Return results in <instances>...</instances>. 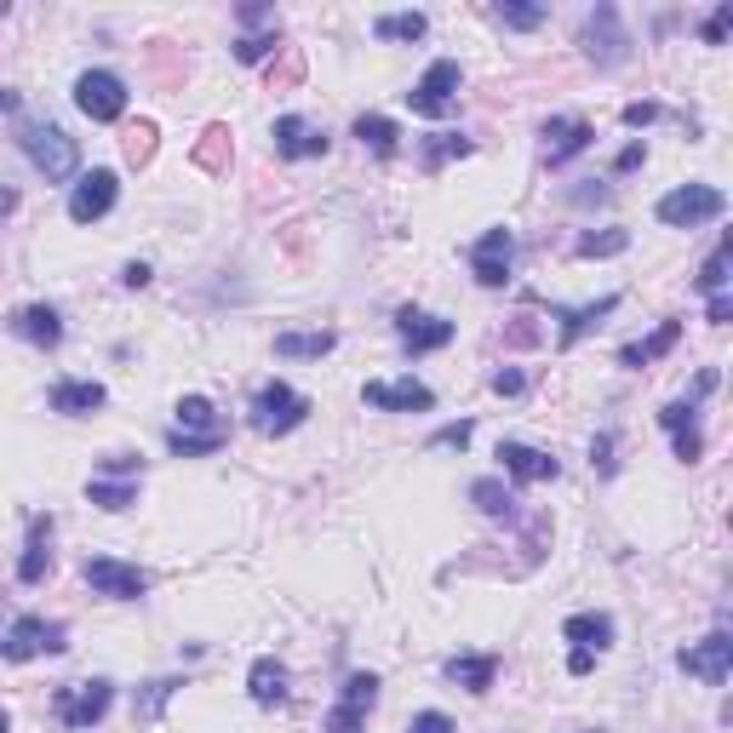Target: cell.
I'll return each instance as SVG.
<instances>
[{
  "instance_id": "836d02e7",
  "label": "cell",
  "mask_w": 733,
  "mask_h": 733,
  "mask_svg": "<svg viewBox=\"0 0 733 733\" xmlns=\"http://www.w3.org/2000/svg\"><path fill=\"white\" fill-rule=\"evenodd\" d=\"M373 35L379 41H424L430 35V18L424 12H379L373 18Z\"/></svg>"
},
{
  "instance_id": "680465c9",
  "label": "cell",
  "mask_w": 733,
  "mask_h": 733,
  "mask_svg": "<svg viewBox=\"0 0 733 733\" xmlns=\"http://www.w3.org/2000/svg\"><path fill=\"white\" fill-rule=\"evenodd\" d=\"M7 110H18V92H12V86H0V115H7Z\"/></svg>"
},
{
  "instance_id": "52a82bcc",
  "label": "cell",
  "mask_w": 733,
  "mask_h": 733,
  "mask_svg": "<svg viewBox=\"0 0 733 733\" xmlns=\"http://www.w3.org/2000/svg\"><path fill=\"white\" fill-rule=\"evenodd\" d=\"M75 110L86 121H121L126 115V81L115 70H81L75 75Z\"/></svg>"
},
{
  "instance_id": "681fc988",
  "label": "cell",
  "mask_w": 733,
  "mask_h": 733,
  "mask_svg": "<svg viewBox=\"0 0 733 733\" xmlns=\"http://www.w3.org/2000/svg\"><path fill=\"white\" fill-rule=\"evenodd\" d=\"M407 733H458V727H453V716H447V711H419Z\"/></svg>"
},
{
  "instance_id": "60d3db41",
  "label": "cell",
  "mask_w": 733,
  "mask_h": 733,
  "mask_svg": "<svg viewBox=\"0 0 733 733\" xmlns=\"http://www.w3.org/2000/svg\"><path fill=\"white\" fill-rule=\"evenodd\" d=\"M727 29H733V0H716L711 18L699 23V41H705V47H722V41H727Z\"/></svg>"
},
{
  "instance_id": "d6986e66",
  "label": "cell",
  "mask_w": 733,
  "mask_h": 733,
  "mask_svg": "<svg viewBox=\"0 0 733 733\" xmlns=\"http://www.w3.org/2000/svg\"><path fill=\"white\" fill-rule=\"evenodd\" d=\"M619 310V292H608V298H596V304H579V310H568V304H550V321H561L556 327V344L561 350H574L590 327H602V316H613Z\"/></svg>"
},
{
  "instance_id": "e0dca14e",
  "label": "cell",
  "mask_w": 733,
  "mask_h": 733,
  "mask_svg": "<svg viewBox=\"0 0 733 733\" xmlns=\"http://www.w3.org/2000/svg\"><path fill=\"white\" fill-rule=\"evenodd\" d=\"M539 138H545V144H539L545 161L561 166V161H574V155H585V149L596 144V126H590L585 115H556V121H545Z\"/></svg>"
},
{
  "instance_id": "6f0895ef",
  "label": "cell",
  "mask_w": 733,
  "mask_h": 733,
  "mask_svg": "<svg viewBox=\"0 0 733 733\" xmlns=\"http://www.w3.org/2000/svg\"><path fill=\"white\" fill-rule=\"evenodd\" d=\"M590 664H596L590 653H568V671H574V677H590Z\"/></svg>"
},
{
  "instance_id": "9f6ffc18",
  "label": "cell",
  "mask_w": 733,
  "mask_h": 733,
  "mask_svg": "<svg viewBox=\"0 0 733 733\" xmlns=\"http://www.w3.org/2000/svg\"><path fill=\"white\" fill-rule=\"evenodd\" d=\"M12 213H18V189H12L7 178H0V224H7Z\"/></svg>"
},
{
  "instance_id": "cb8c5ba5",
  "label": "cell",
  "mask_w": 733,
  "mask_h": 733,
  "mask_svg": "<svg viewBox=\"0 0 733 733\" xmlns=\"http://www.w3.org/2000/svg\"><path fill=\"white\" fill-rule=\"evenodd\" d=\"M561 642H574V653H608L613 648V613H574L561 624Z\"/></svg>"
},
{
  "instance_id": "6da1fadb",
  "label": "cell",
  "mask_w": 733,
  "mask_h": 733,
  "mask_svg": "<svg viewBox=\"0 0 733 733\" xmlns=\"http://www.w3.org/2000/svg\"><path fill=\"white\" fill-rule=\"evenodd\" d=\"M18 149L29 155V166H35L47 184H70L81 173V144L58 121H23L18 126Z\"/></svg>"
},
{
  "instance_id": "3957f363",
  "label": "cell",
  "mask_w": 733,
  "mask_h": 733,
  "mask_svg": "<svg viewBox=\"0 0 733 733\" xmlns=\"http://www.w3.org/2000/svg\"><path fill=\"white\" fill-rule=\"evenodd\" d=\"M653 213L664 229H699V224H716L727 213V195L716 184H677L671 195H659Z\"/></svg>"
},
{
  "instance_id": "91938a15",
  "label": "cell",
  "mask_w": 733,
  "mask_h": 733,
  "mask_svg": "<svg viewBox=\"0 0 733 733\" xmlns=\"http://www.w3.org/2000/svg\"><path fill=\"white\" fill-rule=\"evenodd\" d=\"M0 733H12V716L7 711H0Z\"/></svg>"
},
{
  "instance_id": "9a60e30c",
  "label": "cell",
  "mask_w": 733,
  "mask_h": 733,
  "mask_svg": "<svg viewBox=\"0 0 733 733\" xmlns=\"http://www.w3.org/2000/svg\"><path fill=\"white\" fill-rule=\"evenodd\" d=\"M677 664L688 677H699V682H711V688H722L727 677H733V637L727 630H711L705 642H693V648H682L677 653Z\"/></svg>"
},
{
  "instance_id": "ab89813d",
  "label": "cell",
  "mask_w": 733,
  "mask_h": 733,
  "mask_svg": "<svg viewBox=\"0 0 733 733\" xmlns=\"http://www.w3.org/2000/svg\"><path fill=\"white\" fill-rule=\"evenodd\" d=\"M276 47H281V29H264V35H241V41H236V63H264Z\"/></svg>"
},
{
  "instance_id": "7c38bea8",
  "label": "cell",
  "mask_w": 733,
  "mask_h": 733,
  "mask_svg": "<svg viewBox=\"0 0 733 733\" xmlns=\"http://www.w3.org/2000/svg\"><path fill=\"white\" fill-rule=\"evenodd\" d=\"M510 270H516V236H510L505 224H493L487 236L471 247V276H476L482 287H505Z\"/></svg>"
},
{
  "instance_id": "603a6c76",
  "label": "cell",
  "mask_w": 733,
  "mask_h": 733,
  "mask_svg": "<svg viewBox=\"0 0 733 733\" xmlns=\"http://www.w3.org/2000/svg\"><path fill=\"white\" fill-rule=\"evenodd\" d=\"M23 344H35V350H58L63 344V316L52 310V304H23V310H12V321H7Z\"/></svg>"
},
{
  "instance_id": "44dd1931",
  "label": "cell",
  "mask_w": 733,
  "mask_h": 733,
  "mask_svg": "<svg viewBox=\"0 0 733 733\" xmlns=\"http://www.w3.org/2000/svg\"><path fill=\"white\" fill-rule=\"evenodd\" d=\"M52 533H58L52 516H29V539H23V556H18V585H41L52 574Z\"/></svg>"
},
{
  "instance_id": "9c48e42d",
  "label": "cell",
  "mask_w": 733,
  "mask_h": 733,
  "mask_svg": "<svg viewBox=\"0 0 733 733\" xmlns=\"http://www.w3.org/2000/svg\"><path fill=\"white\" fill-rule=\"evenodd\" d=\"M379 705V677L373 671H355V677H344V688H339V705L327 711V722H321V733H366V711Z\"/></svg>"
},
{
  "instance_id": "484cf974",
  "label": "cell",
  "mask_w": 733,
  "mask_h": 733,
  "mask_svg": "<svg viewBox=\"0 0 733 733\" xmlns=\"http://www.w3.org/2000/svg\"><path fill=\"white\" fill-rule=\"evenodd\" d=\"M247 693H252V705H281L287 699V664L276 659V653H258L252 659V671H247Z\"/></svg>"
},
{
  "instance_id": "d590c367",
  "label": "cell",
  "mask_w": 733,
  "mask_h": 733,
  "mask_svg": "<svg viewBox=\"0 0 733 733\" xmlns=\"http://www.w3.org/2000/svg\"><path fill=\"white\" fill-rule=\"evenodd\" d=\"M173 430H189V436H213V430H224V424H218V407L207 402V395H184Z\"/></svg>"
},
{
  "instance_id": "1f68e13d",
  "label": "cell",
  "mask_w": 733,
  "mask_h": 733,
  "mask_svg": "<svg viewBox=\"0 0 733 733\" xmlns=\"http://www.w3.org/2000/svg\"><path fill=\"white\" fill-rule=\"evenodd\" d=\"M86 498H92V505L97 510H132V505H138V482H115V476H92L86 482Z\"/></svg>"
},
{
  "instance_id": "ac0fdd59",
  "label": "cell",
  "mask_w": 733,
  "mask_h": 733,
  "mask_svg": "<svg viewBox=\"0 0 733 733\" xmlns=\"http://www.w3.org/2000/svg\"><path fill=\"white\" fill-rule=\"evenodd\" d=\"M659 424L671 430V447H677L682 464H699V458H705V436H699V402H693V395H682V402H664Z\"/></svg>"
},
{
  "instance_id": "7402d4cb",
  "label": "cell",
  "mask_w": 733,
  "mask_h": 733,
  "mask_svg": "<svg viewBox=\"0 0 733 733\" xmlns=\"http://www.w3.org/2000/svg\"><path fill=\"white\" fill-rule=\"evenodd\" d=\"M498 458H505V476L510 482H556L561 464L545 453V447H527V442H498Z\"/></svg>"
},
{
  "instance_id": "f6af8a7d",
  "label": "cell",
  "mask_w": 733,
  "mask_h": 733,
  "mask_svg": "<svg viewBox=\"0 0 733 733\" xmlns=\"http://www.w3.org/2000/svg\"><path fill=\"white\" fill-rule=\"evenodd\" d=\"M471 436H476V419H458V424H442L430 447H471Z\"/></svg>"
},
{
  "instance_id": "83f0119b",
  "label": "cell",
  "mask_w": 733,
  "mask_h": 733,
  "mask_svg": "<svg viewBox=\"0 0 733 733\" xmlns=\"http://www.w3.org/2000/svg\"><path fill=\"white\" fill-rule=\"evenodd\" d=\"M339 350V332L321 327V332H276V355L281 361H321Z\"/></svg>"
},
{
  "instance_id": "11a10c76",
  "label": "cell",
  "mask_w": 733,
  "mask_h": 733,
  "mask_svg": "<svg viewBox=\"0 0 733 733\" xmlns=\"http://www.w3.org/2000/svg\"><path fill=\"white\" fill-rule=\"evenodd\" d=\"M149 264H126V270H121V287H149Z\"/></svg>"
},
{
  "instance_id": "ffe728a7",
  "label": "cell",
  "mask_w": 733,
  "mask_h": 733,
  "mask_svg": "<svg viewBox=\"0 0 733 733\" xmlns=\"http://www.w3.org/2000/svg\"><path fill=\"white\" fill-rule=\"evenodd\" d=\"M104 402H110V390L97 384V379H58L47 390V407L63 413V419H86V413H97Z\"/></svg>"
},
{
  "instance_id": "db71d44e",
  "label": "cell",
  "mask_w": 733,
  "mask_h": 733,
  "mask_svg": "<svg viewBox=\"0 0 733 733\" xmlns=\"http://www.w3.org/2000/svg\"><path fill=\"white\" fill-rule=\"evenodd\" d=\"M236 18H241V29H258V23H270V29H276V12H270V7H241Z\"/></svg>"
},
{
  "instance_id": "f35d334b",
  "label": "cell",
  "mask_w": 733,
  "mask_h": 733,
  "mask_svg": "<svg viewBox=\"0 0 733 733\" xmlns=\"http://www.w3.org/2000/svg\"><path fill=\"white\" fill-rule=\"evenodd\" d=\"M224 149H229V132H224V126H207V132H202V149H195V161H202L207 173H224V166H229Z\"/></svg>"
},
{
  "instance_id": "b9f144b4",
  "label": "cell",
  "mask_w": 733,
  "mask_h": 733,
  "mask_svg": "<svg viewBox=\"0 0 733 733\" xmlns=\"http://www.w3.org/2000/svg\"><path fill=\"white\" fill-rule=\"evenodd\" d=\"M493 18L505 23V29H539V23H545V7H527V0H505V7H498Z\"/></svg>"
},
{
  "instance_id": "f5cc1de1",
  "label": "cell",
  "mask_w": 733,
  "mask_h": 733,
  "mask_svg": "<svg viewBox=\"0 0 733 733\" xmlns=\"http://www.w3.org/2000/svg\"><path fill=\"white\" fill-rule=\"evenodd\" d=\"M705 321H711V327H727V321H733V298H727V292H716L711 304H705Z\"/></svg>"
},
{
  "instance_id": "7dc6e473",
  "label": "cell",
  "mask_w": 733,
  "mask_h": 733,
  "mask_svg": "<svg viewBox=\"0 0 733 733\" xmlns=\"http://www.w3.org/2000/svg\"><path fill=\"white\" fill-rule=\"evenodd\" d=\"M608 195H613L608 184H596V178H579V184L568 189V202H574V207H602Z\"/></svg>"
},
{
  "instance_id": "30bf717a",
  "label": "cell",
  "mask_w": 733,
  "mask_h": 733,
  "mask_svg": "<svg viewBox=\"0 0 733 733\" xmlns=\"http://www.w3.org/2000/svg\"><path fill=\"white\" fill-rule=\"evenodd\" d=\"M86 585H92V596H110V602H138V596H149V574L132 568V561H115V556H92Z\"/></svg>"
},
{
  "instance_id": "5bb4252c",
  "label": "cell",
  "mask_w": 733,
  "mask_h": 733,
  "mask_svg": "<svg viewBox=\"0 0 733 733\" xmlns=\"http://www.w3.org/2000/svg\"><path fill=\"white\" fill-rule=\"evenodd\" d=\"M121 202V178L110 173V166H92V173L70 189V218L75 224H97V218H110Z\"/></svg>"
},
{
  "instance_id": "6125c7cd",
  "label": "cell",
  "mask_w": 733,
  "mask_h": 733,
  "mask_svg": "<svg viewBox=\"0 0 733 733\" xmlns=\"http://www.w3.org/2000/svg\"><path fill=\"white\" fill-rule=\"evenodd\" d=\"M590 733H596V727H590Z\"/></svg>"
},
{
  "instance_id": "816d5d0a",
  "label": "cell",
  "mask_w": 733,
  "mask_h": 733,
  "mask_svg": "<svg viewBox=\"0 0 733 733\" xmlns=\"http://www.w3.org/2000/svg\"><path fill=\"white\" fill-rule=\"evenodd\" d=\"M642 161H648V144L637 138V144H624V149L613 155V173H637V166H642Z\"/></svg>"
},
{
  "instance_id": "bcb514c9",
  "label": "cell",
  "mask_w": 733,
  "mask_h": 733,
  "mask_svg": "<svg viewBox=\"0 0 733 733\" xmlns=\"http://www.w3.org/2000/svg\"><path fill=\"white\" fill-rule=\"evenodd\" d=\"M613 442H619L613 430H602V436L590 442V464H596V471H602V476H613V471H619V458H613Z\"/></svg>"
},
{
  "instance_id": "d4e9b609",
  "label": "cell",
  "mask_w": 733,
  "mask_h": 733,
  "mask_svg": "<svg viewBox=\"0 0 733 733\" xmlns=\"http://www.w3.org/2000/svg\"><path fill=\"white\" fill-rule=\"evenodd\" d=\"M442 677L458 682L464 693H487L493 677H498V653H453V659L442 664Z\"/></svg>"
},
{
  "instance_id": "e575fe53",
  "label": "cell",
  "mask_w": 733,
  "mask_h": 733,
  "mask_svg": "<svg viewBox=\"0 0 733 733\" xmlns=\"http://www.w3.org/2000/svg\"><path fill=\"white\" fill-rule=\"evenodd\" d=\"M178 688H189V682H184V677H155V682H144V688H138V705H132V716H138V722H161L166 699H173Z\"/></svg>"
},
{
  "instance_id": "2e32d148",
  "label": "cell",
  "mask_w": 733,
  "mask_h": 733,
  "mask_svg": "<svg viewBox=\"0 0 733 733\" xmlns=\"http://www.w3.org/2000/svg\"><path fill=\"white\" fill-rule=\"evenodd\" d=\"M270 138H276V155H281V161H321L327 144H332L327 126H316V121H304V115H276Z\"/></svg>"
},
{
  "instance_id": "4fadbf2b",
  "label": "cell",
  "mask_w": 733,
  "mask_h": 733,
  "mask_svg": "<svg viewBox=\"0 0 733 733\" xmlns=\"http://www.w3.org/2000/svg\"><path fill=\"white\" fill-rule=\"evenodd\" d=\"M453 321H442V316H430V310H419V304H402L395 310V339H402L413 355H436V350H447L453 344Z\"/></svg>"
},
{
  "instance_id": "8992f818",
  "label": "cell",
  "mask_w": 733,
  "mask_h": 733,
  "mask_svg": "<svg viewBox=\"0 0 733 733\" xmlns=\"http://www.w3.org/2000/svg\"><path fill=\"white\" fill-rule=\"evenodd\" d=\"M579 41H585V58L596 63V70H619V63H630V47H637L630 29H624V18H619V7H608V0L585 18Z\"/></svg>"
},
{
  "instance_id": "7bdbcfd3",
  "label": "cell",
  "mask_w": 733,
  "mask_h": 733,
  "mask_svg": "<svg viewBox=\"0 0 733 733\" xmlns=\"http://www.w3.org/2000/svg\"><path fill=\"white\" fill-rule=\"evenodd\" d=\"M149 155H155V126H149V121H138V126L126 132V161H132V166H144Z\"/></svg>"
},
{
  "instance_id": "8fae6325",
  "label": "cell",
  "mask_w": 733,
  "mask_h": 733,
  "mask_svg": "<svg viewBox=\"0 0 733 733\" xmlns=\"http://www.w3.org/2000/svg\"><path fill=\"white\" fill-rule=\"evenodd\" d=\"M361 402L379 407V413H430L436 407V390L419 384V379H366Z\"/></svg>"
},
{
  "instance_id": "94428289",
  "label": "cell",
  "mask_w": 733,
  "mask_h": 733,
  "mask_svg": "<svg viewBox=\"0 0 733 733\" xmlns=\"http://www.w3.org/2000/svg\"><path fill=\"white\" fill-rule=\"evenodd\" d=\"M7 12H12V7H7V0H0V18H7Z\"/></svg>"
},
{
  "instance_id": "74e56055",
  "label": "cell",
  "mask_w": 733,
  "mask_h": 733,
  "mask_svg": "<svg viewBox=\"0 0 733 733\" xmlns=\"http://www.w3.org/2000/svg\"><path fill=\"white\" fill-rule=\"evenodd\" d=\"M229 442V430H213V436H189V430H166V453H178V458H207Z\"/></svg>"
},
{
  "instance_id": "d6a6232c",
  "label": "cell",
  "mask_w": 733,
  "mask_h": 733,
  "mask_svg": "<svg viewBox=\"0 0 733 733\" xmlns=\"http://www.w3.org/2000/svg\"><path fill=\"white\" fill-rule=\"evenodd\" d=\"M727 270H733V236H722L716 241V252L699 264V276H693V287L705 292V298H716V292H727Z\"/></svg>"
},
{
  "instance_id": "4dcf8cb0",
  "label": "cell",
  "mask_w": 733,
  "mask_h": 733,
  "mask_svg": "<svg viewBox=\"0 0 733 733\" xmlns=\"http://www.w3.org/2000/svg\"><path fill=\"white\" fill-rule=\"evenodd\" d=\"M471 498H476V510L493 516V522H510V516H516V493L498 482V476H476V482H471Z\"/></svg>"
},
{
  "instance_id": "f1b7e54d",
  "label": "cell",
  "mask_w": 733,
  "mask_h": 733,
  "mask_svg": "<svg viewBox=\"0 0 733 733\" xmlns=\"http://www.w3.org/2000/svg\"><path fill=\"white\" fill-rule=\"evenodd\" d=\"M476 149V138H464V132H430V138H419V166L424 173H442L447 161H464Z\"/></svg>"
},
{
  "instance_id": "277c9868",
  "label": "cell",
  "mask_w": 733,
  "mask_h": 733,
  "mask_svg": "<svg viewBox=\"0 0 733 733\" xmlns=\"http://www.w3.org/2000/svg\"><path fill=\"white\" fill-rule=\"evenodd\" d=\"M110 705H115V682L110 677H92V682H70V688H58L52 693V711H58V722L63 727H97L110 716Z\"/></svg>"
},
{
  "instance_id": "5b68a950",
  "label": "cell",
  "mask_w": 733,
  "mask_h": 733,
  "mask_svg": "<svg viewBox=\"0 0 733 733\" xmlns=\"http://www.w3.org/2000/svg\"><path fill=\"white\" fill-rule=\"evenodd\" d=\"M63 648H70V630H63L58 619H41V613L12 619L7 637H0V659H12V664H29L41 653H63Z\"/></svg>"
},
{
  "instance_id": "f546056e",
  "label": "cell",
  "mask_w": 733,
  "mask_h": 733,
  "mask_svg": "<svg viewBox=\"0 0 733 733\" xmlns=\"http://www.w3.org/2000/svg\"><path fill=\"white\" fill-rule=\"evenodd\" d=\"M355 138L373 149L379 161H390L395 149H402V126H395L390 115H355Z\"/></svg>"
},
{
  "instance_id": "7a4b0ae2",
  "label": "cell",
  "mask_w": 733,
  "mask_h": 733,
  "mask_svg": "<svg viewBox=\"0 0 733 733\" xmlns=\"http://www.w3.org/2000/svg\"><path fill=\"white\" fill-rule=\"evenodd\" d=\"M316 413V402L304 390H292V384H281V379H270L258 395H252V407H247V424L258 430V436H292L298 424H304Z\"/></svg>"
},
{
  "instance_id": "c3c4849f",
  "label": "cell",
  "mask_w": 733,
  "mask_h": 733,
  "mask_svg": "<svg viewBox=\"0 0 733 733\" xmlns=\"http://www.w3.org/2000/svg\"><path fill=\"white\" fill-rule=\"evenodd\" d=\"M659 115H664L659 104H624V110H619V121H624L630 132H642V126H653Z\"/></svg>"
},
{
  "instance_id": "8d00e7d4",
  "label": "cell",
  "mask_w": 733,
  "mask_h": 733,
  "mask_svg": "<svg viewBox=\"0 0 733 733\" xmlns=\"http://www.w3.org/2000/svg\"><path fill=\"white\" fill-rule=\"evenodd\" d=\"M630 247V229H590L574 241V258H619Z\"/></svg>"
},
{
  "instance_id": "f907efd6",
  "label": "cell",
  "mask_w": 733,
  "mask_h": 733,
  "mask_svg": "<svg viewBox=\"0 0 733 733\" xmlns=\"http://www.w3.org/2000/svg\"><path fill=\"white\" fill-rule=\"evenodd\" d=\"M493 395H527V373H516V366L493 373Z\"/></svg>"
},
{
  "instance_id": "ba28073f",
  "label": "cell",
  "mask_w": 733,
  "mask_h": 733,
  "mask_svg": "<svg viewBox=\"0 0 733 733\" xmlns=\"http://www.w3.org/2000/svg\"><path fill=\"white\" fill-rule=\"evenodd\" d=\"M458 86H464V70H458L453 58H436V63H430V70L413 81L407 104H413V115H430V121H436V115H447V110L458 104Z\"/></svg>"
},
{
  "instance_id": "4316f807",
  "label": "cell",
  "mask_w": 733,
  "mask_h": 733,
  "mask_svg": "<svg viewBox=\"0 0 733 733\" xmlns=\"http://www.w3.org/2000/svg\"><path fill=\"white\" fill-rule=\"evenodd\" d=\"M677 339H682V321H659L648 339H637V344H624V350H619V366H653L659 355H671V350H677Z\"/></svg>"
},
{
  "instance_id": "ee69618b",
  "label": "cell",
  "mask_w": 733,
  "mask_h": 733,
  "mask_svg": "<svg viewBox=\"0 0 733 733\" xmlns=\"http://www.w3.org/2000/svg\"><path fill=\"white\" fill-rule=\"evenodd\" d=\"M97 476H115V482H138V476H144V458H132V453H110L104 464H97Z\"/></svg>"
}]
</instances>
